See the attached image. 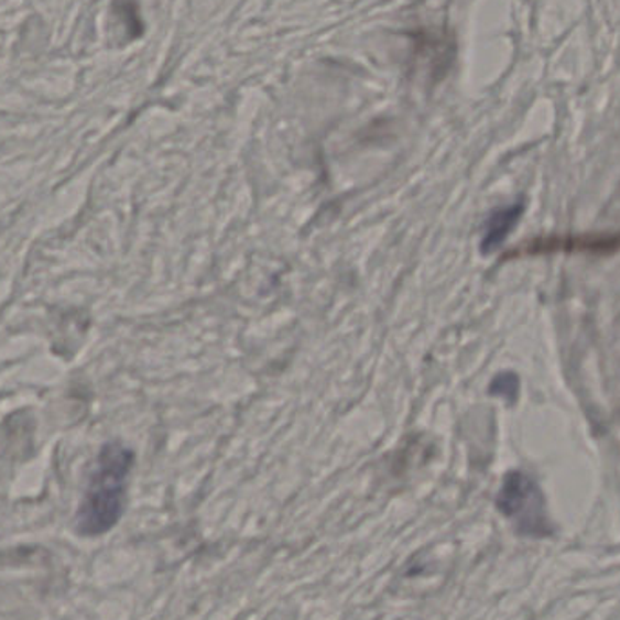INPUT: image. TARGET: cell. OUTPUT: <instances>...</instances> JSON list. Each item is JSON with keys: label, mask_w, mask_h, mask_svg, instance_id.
Listing matches in <instances>:
<instances>
[{"label": "cell", "mask_w": 620, "mask_h": 620, "mask_svg": "<svg viewBox=\"0 0 620 620\" xmlns=\"http://www.w3.org/2000/svg\"><path fill=\"white\" fill-rule=\"evenodd\" d=\"M620 249V232L617 235H583V237H546L530 241L518 254H546V252H588L611 254Z\"/></svg>", "instance_id": "cell-3"}, {"label": "cell", "mask_w": 620, "mask_h": 620, "mask_svg": "<svg viewBox=\"0 0 620 620\" xmlns=\"http://www.w3.org/2000/svg\"><path fill=\"white\" fill-rule=\"evenodd\" d=\"M134 454L122 443H109L98 456L88 490L78 508L77 530L86 537L109 532L122 518Z\"/></svg>", "instance_id": "cell-1"}, {"label": "cell", "mask_w": 620, "mask_h": 620, "mask_svg": "<svg viewBox=\"0 0 620 620\" xmlns=\"http://www.w3.org/2000/svg\"><path fill=\"white\" fill-rule=\"evenodd\" d=\"M523 204H513V206L493 210L487 220L485 237H482L481 251L485 254L496 251L498 247L502 246V241L507 240L508 235L512 232L519 218L523 216Z\"/></svg>", "instance_id": "cell-4"}, {"label": "cell", "mask_w": 620, "mask_h": 620, "mask_svg": "<svg viewBox=\"0 0 620 620\" xmlns=\"http://www.w3.org/2000/svg\"><path fill=\"white\" fill-rule=\"evenodd\" d=\"M490 392L493 395H499L502 400L515 401L519 394V380L518 376L512 372L507 374H499L496 380L490 384Z\"/></svg>", "instance_id": "cell-5"}, {"label": "cell", "mask_w": 620, "mask_h": 620, "mask_svg": "<svg viewBox=\"0 0 620 620\" xmlns=\"http://www.w3.org/2000/svg\"><path fill=\"white\" fill-rule=\"evenodd\" d=\"M499 512L512 521L521 535L548 537L552 535L546 502L537 482L523 472H510L502 481L498 496Z\"/></svg>", "instance_id": "cell-2"}]
</instances>
